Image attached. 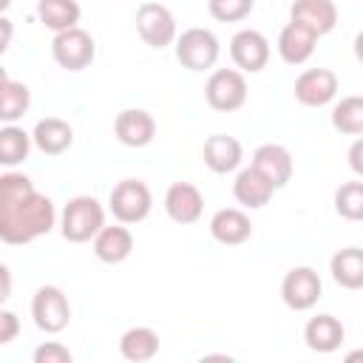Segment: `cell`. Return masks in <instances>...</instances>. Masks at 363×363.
Instances as JSON below:
<instances>
[{
  "label": "cell",
  "mask_w": 363,
  "mask_h": 363,
  "mask_svg": "<svg viewBox=\"0 0 363 363\" xmlns=\"http://www.w3.org/2000/svg\"><path fill=\"white\" fill-rule=\"evenodd\" d=\"M133 23H136V34L142 37V43L150 45V48H159V51L173 45V40L179 34L176 17L164 3H150V0L142 3L136 9Z\"/></svg>",
  "instance_id": "ba28073f"
},
{
  "label": "cell",
  "mask_w": 363,
  "mask_h": 363,
  "mask_svg": "<svg viewBox=\"0 0 363 363\" xmlns=\"http://www.w3.org/2000/svg\"><path fill=\"white\" fill-rule=\"evenodd\" d=\"M119 352L130 363H145L159 354V335L150 326H130L119 337Z\"/></svg>",
  "instance_id": "cb8c5ba5"
},
{
  "label": "cell",
  "mask_w": 363,
  "mask_h": 363,
  "mask_svg": "<svg viewBox=\"0 0 363 363\" xmlns=\"http://www.w3.org/2000/svg\"><path fill=\"white\" fill-rule=\"evenodd\" d=\"M210 235L224 247H238L252 235V221L241 207H224L213 213Z\"/></svg>",
  "instance_id": "d6986e66"
},
{
  "label": "cell",
  "mask_w": 363,
  "mask_h": 363,
  "mask_svg": "<svg viewBox=\"0 0 363 363\" xmlns=\"http://www.w3.org/2000/svg\"><path fill=\"white\" fill-rule=\"evenodd\" d=\"M250 164H252V167H255V170H258L275 190L286 187L289 179H292V170H295V164H292V153H289L284 145H275V142L258 145V147L252 150Z\"/></svg>",
  "instance_id": "7c38bea8"
},
{
  "label": "cell",
  "mask_w": 363,
  "mask_h": 363,
  "mask_svg": "<svg viewBox=\"0 0 363 363\" xmlns=\"http://www.w3.org/2000/svg\"><path fill=\"white\" fill-rule=\"evenodd\" d=\"M164 213L176 224H196L204 213V196L190 182H173L164 190Z\"/></svg>",
  "instance_id": "5bb4252c"
},
{
  "label": "cell",
  "mask_w": 363,
  "mask_h": 363,
  "mask_svg": "<svg viewBox=\"0 0 363 363\" xmlns=\"http://www.w3.org/2000/svg\"><path fill=\"white\" fill-rule=\"evenodd\" d=\"M303 340H306V346H309L312 352L329 354V352H337V349L343 346V340H346V326H343L335 315L320 312V315H315V318L306 320V326H303Z\"/></svg>",
  "instance_id": "2e32d148"
},
{
  "label": "cell",
  "mask_w": 363,
  "mask_h": 363,
  "mask_svg": "<svg viewBox=\"0 0 363 363\" xmlns=\"http://www.w3.org/2000/svg\"><path fill=\"white\" fill-rule=\"evenodd\" d=\"M247 77L238 68H216L204 82V99L218 113H233L247 102Z\"/></svg>",
  "instance_id": "5b68a950"
},
{
  "label": "cell",
  "mask_w": 363,
  "mask_h": 363,
  "mask_svg": "<svg viewBox=\"0 0 363 363\" xmlns=\"http://www.w3.org/2000/svg\"><path fill=\"white\" fill-rule=\"evenodd\" d=\"M31 108V91L26 82L20 79H6L0 85V122L6 125H14L17 119H23Z\"/></svg>",
  "instance_id": "484cf974"
},
{
  "label": "cell",
  "mask_w": 363,
  "mask_h": 363,
  "mask_svg": "<svg viewBox=\"0 0 363 363\" xmlns=\"http://www.w3.org/2000/svg\"><path fill=\"white\" fill-rule=\"evenodd\" d=\"M289 20L301 23L309 31H315L318 37H323L337 26V6H335V0H292Z\"/></svg>",
  "instance_id": "ffe728a7"
},
{
  "label": "cell",
  "mask_w": 363,
  "mask_h": 363,
  "mask_svg": "<svg viewBox=\"0 0 363 363\" xmlns=\"http://www.w3.org/2000/svg\"><path fill=\"white\" fill-rule=\"evenodd\" d=\"M173 48H176L179 65L187 71H210L221 54L218 37L204 26H193V28H184L182 34H176Z\"/></svg>",
  "instance_id": "3957f363"
},
{
  "label": "cell",
  "mask_w": 363,
  "mask_h": 363,
  "mask_svg": "<svg viewBox=\"0 0 363 363\" xmlns=\"http://www.w3.org/2000/svg\"><path fill=\"white\" fill-rule=\"evenodd\" d=\"M54 224H57L54 201L40 190H31L28 196L11 201L9 207H0V241L11 247H23L37 241L40 235H48Z\"/></svg>",
  "instance_id": "6da1fadb"
},
{
  "label": "cell",
  "mask_w": 363,
  "mask_h": 363,
  "mask_svg": "<svg viewBox=\"0 0 363 363\" xmlns=\"http://www.w3.org/2000/svg\"><path fill=\"white\" fill-rule=\"evenodd\" d=\"M37 17L40 23L48 28V31H65V28H74L79 26V17H82V9L77 0H40L37 3Z\"/></svg>",
  "instance_id": "d4e9b609"
},
{
  "label": "cell",
  "mask_w": 363,
  "mask_h": 363,
  "mask_svg": "<svg viewBox=\"0 0 363 363\" xmlns=\"http://www.w3.org/2000/svg\"><path fill=\"white\" fill-rule=\"evenodd\" d=\"M360 156H363V139H354V145L349 147V164H352V170H354L357 176H363V162H360Z\"/></svg>",
  "instance_id": "d590c367"
},
{
  "label": "cell",
  "mask_w": 363,
  "mask_h": 363,
  "mask_svg": "<svg viewBox=\"0 0 363 363\" xmlns=\"http://www.w3.org/2000/svg\"><path fill=\"white\" fill-rule=\"evenodd\" d=\"M11 37H14V23H11L6 14H0V54H6V51H9Z\"/></svg>",
  "instance_id": "836d02e7"
},
{
  "label": "cell",
  "mask_w": 363,
  "mask_h": 363,
  "mask_svg": "<svg viewBox=\"0 0 363 363\" xmlns=\"http://www.w3.org/2000/svg\"><path fill=\"white\" fill-rule=\"evenodd\" d=\"M105 227V207L99 204L96 196H74L62 207L60 216V233L71 244H85L91 241L99 230Z\"/></svg>",
  "instance_id": "7a4b0ae2"
},
{
  "label": "cell",
  "mask_w": 363,
  "mask_h": 363,
  "mask_svg": "<svg viewBox=\"0 0 363 363\" xmlns=\"http://www.w3.org/2000/svg\"><path fill=\"white\" fill-rule=\"evenodd\" d=\"M332 128L346 136H360L363 133V96H340L332 105Z\"/></svg>",
  "instance_id": "83f0119b"
},
{
  "label": "cell",
  "mask_w": 363,
  "mask_h": 363,
  "mask_svg": "<svg viewBox=\"0 0 363 363\" xmlns=\"http://www.w3.org/2000/svg\"><path fill=\"white\" fill-rule=\"evenodd\" d=\"M255 0H207V11L218 23H241L252 14Z\"/></svg>",
  "instance_id": "f546056e"
},
{
  "label": "cell",
  "mask_w": 363,
  "mask_h": 363,
  "mask_svg": "<svg viewBox=\"0 0 363 363\" xmlns=\"http://www.w3.org/2000/svg\"><path fill=\"white\" fill-rule=\"evenodd\" d=\"M9 6H11V0H0V14H6Z\"/></svg>",
  "instance_id": "8d00e7d4"
},
{
  "label": "cell",
  "mask_w": 363,
  "mask_h": 363,
  "mask_svg": "<svg viewBox=\"0 0 363 363\" xmlns=\"http://www.w3.org/2000/svg\"><path fill=\"white\" fill-rule=\"evenodd\" d=\"M31 153V133H26L17 122L0 128V167H17Z\"/></svg>",
  "instance_id": "4316f807"
},
{
  "label": "cell",
  "mask_w": 363,
  "mask_h": 363,
  "mask_svg": "<svg viewBox=\"0 0 363 363\" xmlns=\"http://www.w3.org/2000/svg\"><path fill=\"white\" fill-rule=\"evenodd\" d=\"M74 354L68 346H62L60 340H45L34 349V363H71Z\"/></svg>",
  "instance_id": "1f68e13d"
},
{
  "label": "cell",
  "mask_w": 363,
  "mask_h": 363,
  "mask_svg": "<svg viewBox=\"0 0 363 363\" xmlns=\"http://www.w3.org/2000/svg\"><path fill=\"white\" fill-rule=\"evenodd\" d=\"M233 196H235V201H238L241 207H247V210H261V207H267V204L272 201L275 187L250 164V167L238 170V176H235V182H233Z\"/></svg>",
  "instance_id": "7402d4cb"
},
{
  "label": "cell",
  "mask_w": 363,
  "mask_h": 363,
  "mask_svg": "<svg viewBox=\"0 0 363 363\" xmlns=\"http://www.w3.org/2000/svg\"><path fill=\"white\" fill-rule=\"evenodd\" d=\"M201 159L204 164L224 176V173H233L241 167V159H244V147L235 136H227V133H213L204 139V147H201Z\"/></svg>",
  "instance_id": "9a60e30c"
},
{
  "label": "cell",
  "mask_w": 363,
  "mask_h": 363,
  "mask_svg": "<svg viewBox=\"0 0 363 363\" xmlns=\"http://www.w3.org/2000/svg\"><path fill=\"white\" fill-rule=\"evenodd\" d=\"M318 34L309 31L306 26L289 20L281 34H278V57L286 62V65H303L312 54H315V45H318Z\"/></svg>",
  "instance_id": "e0dca14e"
},
{
  "label": "cell",
  "mask_w": 363,
  "mask_h": 363,
  "mask_svg": "<svg viewBox=\"0 0 363 363\" xmlns=\"http://www.w3.org/2000/svg\"><path fill=\"white\" fill-rule=\"evenodd\" d=\"M113 136L125 147H147L156 136V119L145 108H125L113 119Z\"/></svg>",
  "instance_id": "4fadbf2b"
},
{
  "label": "cell",
  "mask_w": 363,
  "mask_h": 363,
  "mask_svg": "<svg viewBox=\"0 0 363 363\" xmlns=\"http://www.w3.org/2000/svg\"><path fill=\"white\" fill-rule=\"evenodd\" d=\"M108 207L119 224H139L153 210V193L142 179H122L113 184Z\"/></svg>",
  "instance_id": "277c9868"
},
{
  "label": "cell",
  "mask_w": 363,
  "mask_h": 363,
  "mask_svg": "<svg viewBox=\"0 0 363 363\" xmlns=\"http://www.w3.org/2000/svg\"><path fill=\"white\" fill-rule=\"evenodd\" d=\"M323 295V281L318 275V269L301 264V267H292L284 281H281V301L292 309V312H306L312 309Z\"/></svg>",
  "instance_id": "9c48e42d"
},
{
  "label": "cell",
  "mask_w": 363,
  "mask_h": 363,
  "mask_svg": "<svg viewBox=\"0 0 363 363\" xmlns=\"http://www.w3.org/2000/svg\"><path fill=\"white\" fill-rule=\"evenodd\" d=\"M51 57L65 71H85L96 57V43L85 28L74 26V28H65V31L54 34Z\"/></svg>",
  "instance_id": "52a82bcc"
},
{
  "label": "cell",
  "mask_w": 363,
  "mask_h": 363,
  "mask_svg": "<svg viewBox=\"0 0 363 363\" xmlns=\"http://www.w3.org/2000/svg\"><path fill=\"white\" fill-rule=\"evenodd\" d=\"M31 318L34 326L45 335H60L71 323V303L68 295L57 284H43L31 298Z\"/></svg>",
  "instance_id": "8992f818"
},
{
  "label": "cell",
  "mask_w": 363,
  "mask_h": 363,
  "mask_svg": "<svg viewBox=\"0 0 363 363\" xmlns=\"http://www.w3.org/2000/svg\"><path fill=\"white\" fill-rule=\"evenodd\" d=\"M31 190H37V187H34V182L26 173H20L14 167L6 170V173H0V207H9L11 201L28 196Z\"/></svg>",
  "instance_id": "4dcf8cb0"
},
{
  "label": "cell",
  "mask_w": 363,
  "mask_h": 363,
  "mask_svg": "<svg viewBox=\"0 0 363 363\" xmlns=\"http://www.w3.org/2000/svg\"><path fill=\"white\" fill-rule=\"evenodd\" d=\"M94 255L102 264H122L130 258L133 252V233L128 230V224H105L94 238Z\"/></svg>",
  "instance_id": "ac0fdd59"
},
{
  "label": "cell",
  "mask_w": 363,
  "mask_h": 363,
  "mask_svg": "<svg viewBox=\"0 0 363 363\" xmlns=\"http://www.w3.org/2000/svg\"><path fill=\"white\" fill-rule=\"evenodd\" d=\"M11 286H14L11 272H9V267H6V264H0V306L11 298Z\"/></svg>",
  "instance_id": "e575fe53"
},
{
  "label": "cell",
  "mask_w": 363,
  "mask_h": 363,
  "mask_svg": "<svg viewBox=\"0 0 363 363\" xmlns=\"http://www.w3.org/2000/svg\"><path fill=\"white\" fill-rule=\"evenodd\" d=\"M332 281L349 292H357L363 286V250L360 247H343L329 258Z\"/></svg>",
  "instance_id": "603a6c76"
},
{
  "label": "cell",
  "mask_w": 363,
  "mask_h": 363,
  "mask_svg": "<svg viewBox=\"0 0 363 363\" xmlns=\"http://www.w3.org/2000/svg\"><path fill=\"white\" fill-rule=\"evenodd\" d=\"M292 91L301 105L323 108L337 96V74L329 68H306L303 74H298Z\"/></svg>",
  "instance_id": "8fae6325"
},
{
  "label": "cell",
  "mask_w": 363,
  "mask_h": 363,
  "mask_svg": "<svg viewBox=\"0 0 363 363\" xmlns=\"http://www.w3.org/2000/svg\"><path fill=\"white\" fill-rule=\"evenodd\" d=\"M31 145L45 156H60L74 145V128L60 116H45L31 130Z\"/></svg>",
  "instance_id": "44dd1931"
},
{
  "label": "cell",
  "mask_w": 363,
  "mask_h": 363,
  "mask_svg": "<svg viewBox=\"0 0 363 363\" xmlns=\"http://www.w3.org/2000/svg\"><path fill=\"white\" fill-rule=\"evenodd\" d=\"M17 335H20V318L11 309H3L0 306V346L17 340Z\"/></svg>",
  "instance_id": "d6a6232c"
},
{
  "label": "cell",
  "mask_w": 363,
  "mask_h": 363,
  "mask_svg": "<svg viewBox=\"0 0 363 363\" xmlns=\"http://www.w3.org/2000/svg\"><path fill=\"white\" fill-rule=\"evenodd\" d=\"M335 213L343 216L346 221H360L363 218V182H346L335 190Z\"/></svg>",
  "instance_id": "f1b7e54d"
},
{
  "label": "cell",
  "mask_w": 363,
  "mask_h": 363,
  "mask_svg": "<svg viewBox=\"0 0 363 363\" xmlns=\"http://www.w3.org/2000/svg\"><path fill=\"white\" fill-rule=\"evenodd\" d=\"M230 57L241 74H258L269 62V40L258 28H241L230 40Z\"/></svg>",
  "instance_id": "30bf717a"
},
{
  "label": "cell",
  "mask_w": 363,
  "mask_h": 363,
  "mask_svg": "<svg viewBox=\"0 0 363 363\" xmlns=\"http://www.w3.org/2000/svg\"><path fill=\"white\" fill-rule=\"evenodd\" d=\"M6 79H9V74H6V68H3V65H0V85H3V82H6Z\"/></svg>",
  "instance_id": "74e56055"
}]
</instances>
